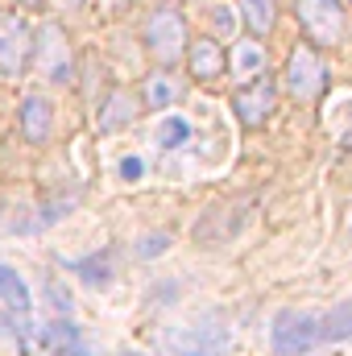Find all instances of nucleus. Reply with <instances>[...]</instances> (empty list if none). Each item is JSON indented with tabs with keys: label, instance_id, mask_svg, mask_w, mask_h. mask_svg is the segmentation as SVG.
I'll use <instances>...</instances> for the list:
<instances>
[{
	"label": "nucleus",
	"instance_id": "nucleus-16",
	"mask_svg": "<svg viewBox=\"0 0 352 356\" xmlns=\"http://www.w3.org/2000/svg\"><path fill=\"white\" fill-rule=\"evenodd\" d=\"M186 141H191V120L178 116V112H166V120L158 124V145H162V149H178V145H186Z\"/></svg>",
	"mask_w": 352,
	"mask_h": 356
},
{
	"label": "nucleus",
	"instance_id": "nucleus-23",
	"mask_svg": "<svg viewBox=\"0 0 352 356\" xmlns=\"http://www.w3.org/2000/svg\"><path fill=\"white\" fill-rule=\"evenodd\" d=\"M211 17H216V29H220V33H237V13H232L228 4H220Z\"/></svg>",
	"mask_w": 352,
	"mask_h": 356
},
{
	"label": "nucleus",
	"instance_id": "nucleus-10",
	"mask_svg": "<svg viewBox=\"0 0 352 356\" xmlns=\"http://www.w3.org/2000/svg\"><path fill=\"white\" fill-rule=\"evenodd\" d=\"M186 63H191V75L203 79V83H207V79H220L224 67H228V63H224V50H220L211 38L191 42V46H186Z\"/></svg>",
	"mask_w": 352,
	"mask_h": 356
},
{
	"label": "nucleus",
	"instance_id": "nucleus-9",
	"mask_svg": "<svg viewBox=\"0 0 352 356\" xmlns=\"http://www.w3.org/2000/svg\"><path fill=\"white\" fill-rule=\"evenodd\" d=\"M170 344V356H224V336L211 327V332H203V327H186V332H170L166 336Z\"/></svg>",
	"mask_w": 352,
	"mask_h": 356
},
{
	"label": "nucleus",
	"instance_id": "nucleus-20",
	"mask_svg": "<svg viewBox=\"0 0 352 356\" xmlns=\"http://www.w3.org/2000/svg\"><path fill=\"white\" fill-rule=\"evenodd\" d=\"M46 298H50V307L58 311V319H71V307H75V298H71V290H67L58 277H46Z\"/></svg>",
	"mask_w": 352,
	"mask_h": 356
},
{
	"label": "nucleus",
	"instance_id": "nucleus-22",
	"mask_svg": "<svg viewBox=\"0 0 352 356\" xmlns=\"http://www.w3.org/2000/svg\"><path fill=\"white\" fill-rule=\"evenodd\" d=\"M166 249H170V232H154V236L141 241L137 253H141V257H158V253H166Z\"/></svg>",
	"mask_w": 352,
	"mask_h": 356
},
{
	"label": "nucleus",
	"instance_id": "nucleus-5",
	"mask_svg": "<svg viewBox=\"0 0 352 356\" xmlns=\"http://www.w3.org/2000/svg\"><path fill=\"white\" fill-rule=\"evenodd\" d=\"M328 83V71L319 63V54L311 46H294L290 50V63H286V88L294 99H315Z\"/></svg>",
	"mask_w": 352,
	"mask_h": 356
},
{
	"label": "nucleus",
	"instance_id": "nucleus-4",
	"mask_svg": "<svg viewBox=\"0 0 352 356\" xmlns=\"http://www.w3.org/2000/svg\"><path fill=\"white\" fill-rule=\"evenodd\" d=\"M29 50H33L29 21L21 13H0V75L4 79H17L25 71Z\"/></svg>",
	"mask_w": 352,
	"mask_h": 356
},
{
	"label": "nucleus",
	"instance_id": "nucleus-1",
	"mask_svg": "<svg viewBox=\"0 0 352 356\" xmlns=\"http://www.w3.org/2000/svg\"><path fill=\"white\" fill-rule=\"evenodd\" d=\"M269 344L278 356H307L323 344V319L315 311H278L269 323Z\"/></svg>",
	"mask_w": 352,
	"mask_h": 356
},
{
	"label": "nucleus",
	"instance_id": "nucleus-2",
	"mask_svg": "<svg viewBox=\"0 0 352 356\" xmlns=\"http://www.w3.org/2000/svg\"><path fill=\"white\" fill-rule=\"evenodd\" d=\"M33 67H38V71H42V79H46V83H54V88H67V83L75 79V63H71V42H67L63 25L46 21V25L38 29V50H33Z\"/></svg>",
	"mask_w": 352,
	"mask_h": 356
},
{
	"label": "nucleus",
	"instance_id": "nucleus-6",
	"mask_svg": "<svg viewBox=\"0 0 352 356\" xmlns=\"http://www.w3.org/2000/svg\"><path fill=\"white\" fill-rule=\"evenodd\" d=\"M273 108H278V88H273L269 75H257L253 83H245V88L232 95V112H237V120L245 129H262Z\"/></svg>",
	"mask_w": 352,
	"mask_h": 356
},
{
	"label": "nucleus",
	"instance_id": "nucleus-18",
	"mask_svg": "<svg viewBox=\"0 0 352 356\" xmlns=\"http://www.w3.org/2000/svg\"><path fill=\"white\" fill-rule=\"evenodd\" d=\"M75 273L83 277V282H91V286H108L112 282V253H95V257H88V261H75Z\"/></svg>",
	"mask_w": 352,
	"mask_h": 356
},
{
	"label": "nucleus",
	"instance_id": "nucleus-8",
	"mask_svg": "<svg viewBox=\"0 0 352 356\" xmlns=\"http://www.w3.org/2000/svg\"><path fill=\"white\" fill-rule=\"evenodd\" d=\"M50 129H54V108L46 95H25L21 99V137L29 145H46L50 141Z\"/></svg>",
	"mask_w": 352,
	"mask_h": 356
},
{
	"label": "nucleus",
	"instance_id": "nucleus-3",
	"mask_svg": "<svg viewBox=\"0 0 352 356\" xmlns=\"http://www.w3.org/2000/svg\"><path fill=\"white\" fill-rule=\"evenodd\" d=\"M145 46H150V54H154L158 63H166V67L186 54V25H182V17H178L175 8H162V13L150 17V25H145Z\"/></svg>",
	"mask_w": 352,
	"mask_h": 356
},
{
	"label": "nucleus",
	"instance_id": "nucleus-11",
	"mask_svg": "<svg viewBox=\"0 0 352 356\" xmlns=\"http://www.w3.org/2000/svg\"><path fill=\"white\" fill-rule=\"evenodd\" d=\"M265 46H257L253 38H245V42H237L232 46V79L237 83H249V79H257V75H265Z\"/></svg>",
	"mask_w": 352,
	"mask_h": 356
},
{
	"label": "nucleus",
	"instance_id": "nucleus-17",
	"mask_svg": "<svg viewBox=\"0 0 352 356\" xmlns=\"http://www.w3.org/2000/svg\"><path fill=\"white\" fill-rule=\"evenodd\" d=\"M241 13H245V25L253 33H269L273 29V0H241Z\"/></svg>",
	"mask_w": 352,
	"mask_h": 356
},
{
	"label": "nucleus",
	"instance_id": "nucleus-14",
	"mask_svg": "<svg viewBox=\"0 0 352 356\" xmlns=\"http://www.w3.org/2000/svg\"><path fill=\"white\" fill-rule=\"evenodd\" d=\"M38 340H42V348H50V353H67L71 344H79V327L71 323V319H54V323H46L42 332H38Z\"/></svg>",
	"mask_w": 352,
	"mask_h": 356
},
{
	"label": "nucleus",
	"instance_id": "nucleus-13",
	"mask_svg": "<svg viewBox=\"0 0 352 356\" xmlns=\"http://www.w3.org/2000/svg\"><path fill=\"white\" fill-rule=\"evenodd\" d=\"M0 307H8V311H17V315H29V307H33L25 277H17L13 266H0Z\"/></svg>",
	"mask_w": 352,
	"mask_h": 356
},
{
	"label": "nucleus",
	"instance_id": "nucleus-7",
	"mask_svg": "<svg viewBox=\"0 0 352 356\" xmlns=\"http://www.w3.org/2000/svg\"><path fill=\"white\" fill-rule=\"evenodd\" d=\"M298 21L323 46L344 38V4L340 0H298Z\"/></svg>",
	"mask_w": 352,
	"mask_h": 356
},
{
	"label": "nucleus",
	"instance_id": "nucleus-12",
	"mask_svg": "<svg viewBox=\"0 0 352 356\" xmlns=\"http://www.w3.org/2000/svg\"><path fill=\"white\" fill-rule=\"evenodd\" d=\"M133 116H137L133 95H129V91H112V95H108V104L99 108V133H116V129L133 124Z\"/></svg>",
	"mask_w": 352,
	"mask_h": 356
},
{
	"label": "nucleus",
	"instance_id": "nucleus-25",
	"mask_svg": "<svg viewBox=\"0 0 352 356\" xmlns=\"http://www.w3.org/2000/svg\"><path fill=\"white\" fill-rule=\"evenodd\" d=\"M104 4H108V8H120V4H125V0H104Z\"/></svg>",
	"mask_w": 352,
	"mask_h": 356
},
{
	"label": "nucleus",
	"instance_id": "nucleus-24",
	"mask_svg": "<svg viewBox=\"0 0 352 356\" xmlns=\"http://www.w3.org/2000/svg\"><path fill=\"white\" fill-rule=\"evenodd\" d=\"M58 356H91V348H88V344H83V340H79V344H71L67 353H58Z\"/></svg>",
	"mask_w": 352,
	"mask_h": 356
},
{
	"label": "nucleus",
	"instance_id": "nucleus-26",
	"mask_svg": "<svg viewBox=\"0 0 352 356\" xmlns=\"http://www.w3.org/2000/svg\"><path fill=\"white\" fill-rule=\"evenodd\" d=\"M58 4H67V8H75V4H79V0H58Z\"/></svg>",
	"mask_w": 352,
	"mask_h": 356
},
{
	"label": "nucleus",
	"instance_id": "nucleus-15",
	"mask_svg": "<svg viewBox=\"0 0 352 356\" xmlns=\"http://www.w3.org/2000/svg\"><path fill=\"white\" fill-rule=\"evenodd\" d=\"M178 95H182V88H178L166 71H154V75L145 79V104H150V108H158V112H162V108H170Z\"/></svg>",
	"mask_w": 352,
	"mask_h": 356
},
{
	"label": "nucleus",
	"instance_id": "nucleus-21",
	"mask_svg": "<svg viewBox=\"0 0 352 356\" xmlns=\"http://www.w3.org/2000/svg\"><path fill=\"white\" fill-rule=\"evenodd\" d=\"M116 178H120V182H141V178H145V158H141V154H125V158L116 162Z\"/></svg>",
	"mask_w": 352,
	"mask_h": 356
},
{
	"label": "nucleus",
	"instance_id": "nucleus-28",
	"mask_svg": "<svg viewBox=\"0 0 352 356\" xmlns=\"http://www.w3.org/2000/svg\"><path fill=\"white\" fill-rule=\"evenodd\" d=\"M25 4H42V0H25Z\"/></svg>",
	"mask_w": 352,
	"mask_h": 356
},
{
	"label": "nucleus",
	"instance_id": "nucleus-19",
	"mask_svg": "<svg viewBox=\"0 0 352 356\" xmlns=\"http://www.w3.org/2000/svg\"><path fill=\"white\" fill-rule=\"evenodd\" d=\"M352 336V307H340L332 315H323V340L328 344H340Z\"/></svg>",
	"mask_w": 352,
	"mask_h": 356
},
{
	"label": "nucleus",
	"instance_id": "nucleus-27",
	"mask_svg": "<svg viewBox=\"0 0 352 356\" xmlns=\"http://www.w3.org/2000/svg\"><path fill=\"white\" fill-rule=\"evenodd\" d=\"M116 356H141V353H116Z\"/></svg>",
	"mask_w": 352,
	"mask_h": 356
}]
</instances>
